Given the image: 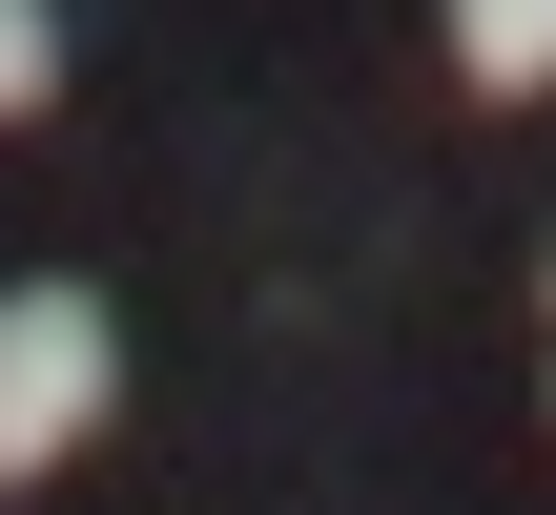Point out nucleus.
Here are the masks:
<instances>
[{"instance_id":"f257e3e1","label":"nucleus","mask_w":556,"mask_h":515,"mask_svg":"<svg viewBox=\"0 0 556 515\" xmlns=\"http://www.w3.org/2000/svg\"><path fill=\"white\" fill-rule=\"evenodd\" d=\"M103 392H124V330H103V289H0V475L83 454V434H103Z\"/></svg>"},{"instance_id":"7ed1b4c3","label":"nucleus","mask_w":556,"mask_h":515,"mask_svg":"<svg viewBox=\"0 0 556 515\" xmlns=\"http://www.w3.org/2000/svg\"><path fill=\"white\" fill-rule=\"evenodd\" d=\"M62 103V0H0V124Z\"/></svg>"},{"instance_id":"f03ea898","label":"nucleus","mask_w":556,"mask_h":515,"mask_svg":"<svg viewBox=\"0 0 556 515\" xmlns=\"http://www.w3.org/2000/svg\"><path fill=\"white\" fill-rule=\"evenodd\" d=\"M454 62H475L495 103H536L556 83V0H454Z\"/></svg>"}]
</instances>
